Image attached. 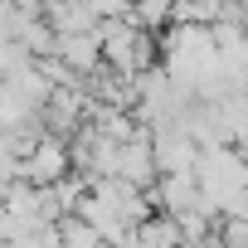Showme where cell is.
<instances>
[{
	"label": "cell",
	"mask_w": 248,
	"mask_h": 248,
	"mask_svg": "<svg viewBox=\"0 0 248 248\" xmlns=\"http://www.w3.org/2000/svg\"><path fill=\"white\" fill-rule=\"evenodd\" d=\"M97 44H102V59L117 63L122 73H137V68L146 63V30L132 25L127 15L97 20Z\"/></svg>",
	"instance_id": "6da1fadb"
},
{
	"label": "cell",
	"mask_w": 248,
	"mask_h": 248,
	"mask_svg": "<svg viewBox=\"0 0 248 248\" xmlns=\"http://www.w3.org/2000/svg\"><path fill=\"white\" fill-rule=\"evenodd\" d=\"M54 54H59L68 68H93V63H102L97 30H83V34H54Z\"/></svg>",
	"instance_id": "7a4b0ae2"
},
{
	"label": "cell",
	"mask_w": 248,
	"mask_h": 248,
	"mask_svg": "<svg viewBox=\"0 0 248 248\" xmlns=\"http://www.w3.org/2000/svg\"><path fill=\"white\" fill-rule=\"evenodd\" d=\"M59 156H63V151H59V146H54V141H44V146H39V156H34V166H30V170H34V175H54V170H59V166H63V161H59Z\"/></svg>",
	"instance_id": "3957f363"
}]
</instances>
